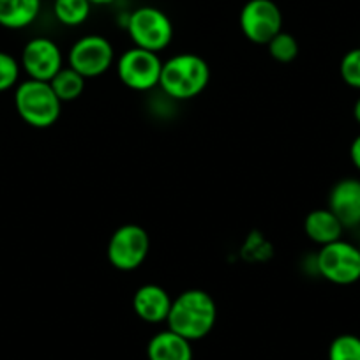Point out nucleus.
<instances>
[{
  "instance_id": "3",
  "label": "nucleus",
  "mask_w": 360,
  "mask_h": 360,
  "mask_svg": "<svg viewBox=\"0 0 360 360\" xmlns=\"http://www.w3.org/2000/svg\"><path fill=\"white\" fill-rule=\"evenodd\" d=\"M15 108L20 119L36 129H48L57 124L62 101L51 89L50 82L27 78L15 89Z\"/></svg>"
},
{
  "instance_id": "1",
  "label": "nucleus",
  "mask_w": 360,
  "mask_h": 360,
  "mask_svg": "<svg viewBox=\"0 0 360 360\" xmlns=\"http://www.w3.org/2000/svg\"><path fill=\"white\" fill-rule=\"evenodd\" d=\"M217 320V307L205 290H186L173 299L166 323L169 330L188 341H200L212 332Z\"/></svg>"
},
{
  "instance_id": "4",
  "label": "nucleus",
  "mask_w": 360,
  "mask_h": 360,
  "mask_svg": "<svg viewBox=\"0 0 360 360\" xmlns=\"http://www.w3.org/2000/svg\"><path fill=\"white\" fill-rule=\"evenodd\" d=\"M126 30L141 50L161 53L173 41V23L165 11L154 6H141L127 15Z\"/></svg>"
},
{
  "instance_id": "23",
  "label": "nucleus",
  "mask_w": 360,
  "mask_h": 360,
  "mask_svg": "<svg viewBox=\"0 0 360 360\" xmlns=\"http://www.w3.org/2000/svg\"><path fill=\"white\" fill-rule=\"evenodd\" d=\"M353 117H355L356 124L360 126V96H359V99L355 101V105H353Z\"/></svg>"
},
{
  "instance_id": "6",
  "label": "nucleus",
  "mask_w": 360,
  "mask_h": 360,
  "mask_svg": "<svg viewBox=\"0 0 360 360\" xmlns=\"http://www.w3.org/2000/svg\"><path fill=\"white\" fill-rule=\"evenodd\" d=\"M150 251V237L140 224H122L113 231L108 242L110 263L117 270L133 272L138 266L143 265Z\"/></svg>"
},
{
  "instance_id": "15",
  "label": "nucleus",
  "mask_w": 360,
  "mask_h": 360,
  "mask_svg": "<svg viewBox=\"0 0 360 360\" xmlns=\"http://www.w3.org/2000/svg\"><path fill=\"white\" fill-rule=\"evenodd\" d=\"M43 0H0V27L23 30L41 15Z\"/></svg>"
},
{
  "instance_id": "7",
  "label": "nucleus",
  "mask_w": 360,
  "mask_h": 360,
  "mask_svg": "<svg viewBox=\"0 0 360 360\" xmlns=\"http://www.w3.org/2000/svg\"><path fill=\"white\" fill-rule=\"evenodd\" d=\"M162 60L159 53L141 50V48H129L124 51L117 60V76L120 82L131 90L147 92V90L159 86L161 79Z\"/></svg>"
},
{
  "instance_id": "11",
  "label": "nucleus",
  "mask_w": 360,
  "mask_h": 360,
  "mask_svg": "<svg viewBox=\"0 0 360 360\" xmlns=\"http://www.w3.org/2000/svg\"><path fill=\"white\" fill-rule=\"evenodd\" d=\"M328 210L346 228L360 226V179L346 176L335 182L328 193Z\"/></svg>"
},
{
  "instance_id": "24",
  "label": "nucleus",
  "mask_w": 360,
  "mask_h": 360,
  "mask_svg": "<svg viewBox=\"0 0 360 360\" xmlns=\"http://www.w3.org/2000/svg\"><path fill=\"white\" fill-rule=\"evenodd\" d=\"M115 0H90V4L92 6H108V4H113Z\"/></svg>"
},
{
  "instance_id": "12",
  "label": "nucleus",
  "mask_w": 360,
  "mask_h": 360,
  "mask_svg": "<svg viewBox=\"0 0 360 360\" xmlns=\"http://www.w3.org/2000/svg\"><path fill=\"white\" fill-rule=\"evenodd\" d=\"M173 299L162 286L143 285L134 292L133 309L147 323H162L168 318Z\"/></svg>"
},
{
  "instance_id": "18",
  "label": "nucleus",
  "mask_w": 360,
  "mask_h": 360,
  "mask_svg": "<svg viewBox=\"0 0 360 360\" xmlns=\"http://www.w3.org/2000/svg\"><path fill=\"white\" fill-rule=\"evenodd\" d=\"M266 48H269L270 57L274 58L276 62H281V64H290V62L299 57V43H297L292 34L285 32V30H281L278 36L272 37Z\"/></svg>"
},
{
  "instance_id": "10",
  "label": "nucleus",
  "mask_w": 360,
  "mask_h": 360,
  "mask_svg": "<svg viewBox=\"0 0 360 360\" xmlns=\"http://www.w3.org/2000/svg\"><path fill=\"white\" fill-rule=\"evenodd\" d=\"M20 65L30 79L51 82L53 76L64 68V55L60 46L50 37H32L23 46Z\"/></svg>"
},
{
  "instance_id": "17",
  "label": "nucleus",
  "mask_w": 360,
  "mask_h": 360,
  "mask_svg": "<svg viewBox=\"0 0 360 360\" xmlns=\"http://www.w3.org/2000/svg\"><path fill=\"white\" fill-rule=\"evenodd\" d=\"M90 0H53V16L60 25L79 27L89 20Z\"/></svg>"
},
{
  "instance_id": "2",
  "label": "nucleus",
  "mask_w": 360,
  "mask_h": 360,
  "mask_svg": "<svg viewBox=\"0 0 360 360\" xmlns=\"http://www.w3.org/2000/svg\"><path fill=\"white\" fill-rule=\"evenodd\" d=\"M210 68L196 53H179L162 62L159 86L175 101H189L209 86Z\"/></svg>"
},
{
  "instance_id": "19",
  "label": "nucleus",
  "mask_w": 360,
  "mask_h": 360,
  "mask_svg": "<svg viewBox=\"0 0 360 360\" xmlns=\"http://www.w3.org/2000/svg\"><path fill=\"white\" fill-rule=\"evenodd\" d=\"M328 360H360V338L341 334L328 346Z\"/></svg>"
},
{
  "instance_id": "14",
  "label": "nucleus",
  "mask_w": 360,
  "mask_h": 360,
  "mask_svg": "<svg viewBox=\"0 0 360 360\" xmlns=\"http://www.w3.org/2000/svg\"><path fill=\"white\" fill-rule=\"evenodd\" d=\"M148 360H193L191 341L173 330L158 332L148 341Z\"/></svg>"
},
{
  "instance_id": "20",
  "label": "nucleus",
  "mask_w": 360,
  "mask_h": 360,
  "mask_svg": "<svg viewBox=\"0 0 360 360\" xmlns=\"http://www.w3.org/2000/svg\"><path fill=\"white\" fill-rule=\"evenodd\" d=\"M22 75V65L18 58L8 51H0V92L16 89Z\"/></svg>"
},
{
  "instance_id": "16",
  "label": "nucleus",
  "mask_w": 360,
  "mask_h": 360,
  "mask_svg": "<svg viewBox=\"0 0 360 360\" xmlns=\"http://www.w3.org/2000/svg\"><path fill=\"white\" fill-rule=\"evenodd\" d=\"M85 82L86 79L83 78L79 72H76L75 69H71L68 65V68H62L60 71L53 76L50 85L62 103H71L76 101V99L83 94Z\"/></svg>"
},
{
  "instance_id": "5",
  "label": "nucleus",
  "mask_w": 360,
  "mask_h": 360,
  "mask_svg": "<svg viewBox=\"0 0 360 360\" xmlns=\"http://www.w3.org/2000/svg\"><path fill=\"white\" fill-rule=\"evenodd\" d=\"M318 274L338 286H349L360 281V248L346 240L321 245L314 259Z\"/></svg>"
},
{
  "instance_id": "13",
  "label": "nucleus",
  "mask_w": 360,
  "mask_h": 360,
  "mask_svg": "<svg viewBox=\"0 0 360 360\" xmlns=\"http://www.w3.org/2000/svg\"><path fill=\"white\" fill-rule=\"evenodd\" d=\"M304 231L314 244L327 245L341 240L345 226L328 209H316L311 210L304 219Z\"/></svg>"
},
{
  "instance_id": "22",
  "label": "nucleus",
  "mask_w": 360,
  "mask_h": 360,
  "mask_svg": "<svg viewBox=\"0 0 360 360\" xmlns=\"http://www.w3.org/2000/svg\"><path fill=\"white\" fill-rule=\"evenodd\" d=\"M349 159H352L353 166L360 172V134H356L349 145Z\"/></svg>"
},
{
  "instance_id": "8",
  "label": "nucleus",
  "mask_w": 360,
  "mask_h": 360,
  "mask_svg": "<svg viewBox=\"0 0 360 360\" xmlns=\"http://www.w3.org/2000/svg\"><path fill=\"white\" fill-rule=\"evenodd\" d=\"M69 68L85 79L105 75L115 62V50L110 39L99 34H89L76 41L68 53Z\"/></svg>"
},
{
  "instance_id": "21",
  "label": "nucleus",
  "mask_w": 360,
  "mask_h": 360,
  "mask_svg": "<svg viewBox=\"0 0 360 360\" xmlns=\"http://www.w3.org/2000/svg\"><path fill=\"white\" fill-rule=\"evenodd\" d=\"M339 75L346 85L360 90V46L342 55L341 64H339Z\"/></svg>"
},
{
  "instance_id": "9",
  "label": "nucleus",
  "mask_w": 360,
  "mask_h": 360,
  "mask_svg": "<svg viewBox=\"0 0 360 360\" xmlns=\"http://www.w3.org/2000/svg\"><path fill=\"white\" fill-rule=\"evenodd\" d=\"M238 23L245 39L266 46L283 30V13L274 0H248L240 9Z\"/></svg>"
}]
</instances>
